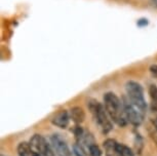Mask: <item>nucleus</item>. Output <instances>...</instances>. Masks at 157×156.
Returning a JSON list of instances; mask_svg holds the SVG:
<instances>
[{
    "mask_svg": "<svg viewBox=\"0 0 157 156\" xmlns=\"http://www.w3.org/2000/svg\"><path fill=\"white\" fill-rule=\"evenodd\" d=\"M103 101L106 111L112 122H114L120 127H124L127 124V120L124 114L122 100H120L114 93L108 92L104 95Z\"/></svg>",
    "mask_w": 157,
    "mask_h": 156,
    "instance_id": "f257e3e1",
    "label": "nucleus"
},
{
    "mask_svg": "<svg viewBox=\"0 0 157 156\" xmlns=\"http://www.w3.org/2000/svg\"><path fill=\"white\" fill-rule=\"evenodd\" d=\"M86 105L88 108V111L90 112L91 116L94 120V122L97 123V125L99 126L101 131L103 134H108L112 131L113 128V124H112V120L109 117L106 108L102 103H100L98 100L90 98L87 99Z\"/></svg>",
    "mask_w": 157,
    "mask_h": 156,
    "instance_id": "f03ea898",
    "label": "nucleus"
},
{
    "mask_svg": "<svg viewBox=\"0 0 157 156\" xmlns=\"http://www.w3.org/2000/svg\"><path fill=\"white\" fill-rule=\"evenodd\" d=\"M125 92L126 96L130 102L136 107L139 108L142 112L146 113L147 110V103L145 100L143 86L137 81L128 80L125 83Z\"/></svg>",
    "mask_w": 157,
    "mask_h": 156,
    "instance_id": "7ed1b4c3",
    "label": "nucleus"
},
{
    "mask_svg": "<svg viewBox=\"0 0 157 156\" xmlns=\"http://www.w3.org/2000/svg\"><path fill=\"white\" fill-rule=\"evenodd\" d=\"M103 148L106 156H135L129 147L113 139L106 140L103 143Z\"/></svg>",
    "mask_w": 157,
    "mask_h": 156,
    "instance_id": "20e7f679",
    "label": "nucleus"
},
{
    "mask_svg": "<svg viewBox=\"0 0 157 156\" xmlns=\"http://www.w3.org/2000/svg\"><path fill=\"white\" fill-rule=\"evenodd\" d=\"M123 108H124V114H125V118L127 120V123H130L132 125H140L143 122L145 113L142 112L139 108L129 101L128 98L123 97L122 98Z\"/></svg>",
    "mask_w": 157,
    "mask_h": 156,
    "instance_id": "39448f33",
    "label": "nucleus"
},
{
    "mask_svg": "<svg viewBox=\"0 0 157 156\" xmlns=\"http://www.w3.org/2000/svg\"><path fill=\"white\" fill-rule=\"evenodd\" d=\"M30 144L39 156H56V153L52 150L50 143L47 142L45 138L41 135L35 134L31 138Z\"/></svg>",
    "mask_w": 157,
    "mask_h": 156,
    "instance_id": "423d86ee",
    "label": "nucleus"
},
{
    "mask_svg": "<svg viewBox=\"0 0 157 156\" xmlns=\"http://www.w3.org/2000/svg\"><path fill=\"white\" fill-rule=\"evenodd\" d=\"M50 145L52 147V150L55 151L57 156H73V153L71 151L70 147L68 146L66 140L61 135L54 134L49 138Z\"/></svg>",
    "mask_w": 157,
    "mask_h": 156,
    "instance_id": "0eeeda50",
    "label": "nucleus"
},
{
    "mask_svg": "<svg viewBox=\"0 0 157 156\" xmlns=\"http://www.w3.org/2000/svg\"><path fill=\"white\" fill-rule=\"evenodd\" d=\"M70 119H71V116H70V114L68 113L67 110H60L52 117L50 121H52V123L55 126H57V127L65 129L69 125Z\"/></svg>",
    "mask_w": 157,
    "mask_h": 156,
    "instance_id": "6e6552de",
    "label": "nucleus"
},
{
    "mask_svg": "<svg viewBox=\"0 0 157 156\" xmlns=\"http://www.w3.org/2000/svg\"><path fill=\"white\" fill-rule=\"evenodd\" d=\"M17 155L19 156H39L32 147L30 142H21L17 148Z\"/></svg>",
    "mask_w": 157,
    "mask_h": 156,
    "instance_id": "1a4fd4ad",
    "label": "nucleus"
},
{
    "mask_svg": "<svg viewBox=\"0 0 157 156\" xmlns=\"http://www.w3.org/2000/svg\"><path fill=\"white\" fill-rule=\"evenodd\" d=\"M70 116H71V119L73 120L74 123H76V124H80V123L83 122L84 119H85V112L81 107L75 106V107L71 108Z\"/></svg>",
    "mask_w": 157,
    "mask_h": 156,
    "instance_id": "9d476101",
    "label": "nucleus"
},
{
    "mask_svg": "<svg viewBox=\"0 0 157 156\" xmlns=\"http://www.w3.org/2000/svg\"><path fill=\"white\" fill-rule=\"evenodd\" d=\"M150 97V104H151V109L153 112L157 113V86L155 84H150L149 89H148Z\"/></svg>",
    "mask_w": 157,
    "mask_h": 156,
    "instance_id": "9b49d317",
    "label": "nucleus"
},
{
    "mask_svg": "<svg viewBox=\"0 0 157 156\" xmlns=\"http://www.w3.org/2000/svg\"><path fill=\"white\" fill-rule=\"evenodd\" d=\"M87 155L90 156H102V150L99 146H98V144H94L93 146L90 147V150H88L87 152Z\"/></svg>",
    "mask_w": 157,
    "mask_h": 156,
    "instance_id": "f8f14e48",
    "label": "nucleus"
},
{
    "mask_svg": "<svg viewBox=\"0 0 157 156\" xmlns=\"http://www.w3.org/2000/svg\"><path fill=\"white\" fill-rule=\"evenodd\" d=\"M149 71L151 73V75H152L153 78H155L157 80V64H153L150 66L149 68Z\"/></svg>",
    "mask_w": 157,
    "mask_h": 156,
    "instance_id": "ddd939ff",
    "label": "nucleus"
},
{
    "mask_svg": "<svg viewBox=\"0 0 157 156\" xmlns=\"http://www.w3.org/2000/svg\"><path fill=\"white\" fill-rule=\"evenodd\" d=\"M151 123H152L153 127L155 128V131H157V117H155V118H152V119H151Z\"/></svg>",
    "mask_w": 157,
    "mask_h": 156,
    "instance_id": "4468645a",
    "label": "nucleus"
},
{
    "mask_svg": "<svg viewBox=\"0 0 157 156\" xmlns=\"http://www.w3.org/2000/svg\"><path fill=\"white\" fill-rule=\"evenodd\" d=\"M152 1H153V5H154V6L157 7V0H152Z\"/></svg>",
    "mask_w": 157,
    "mask_h": 156,
    "instance_id": "2eb2a0df",
    "label": "nucleus"
}]
</instances>
